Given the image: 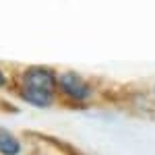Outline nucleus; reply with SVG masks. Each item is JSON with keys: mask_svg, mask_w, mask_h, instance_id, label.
Segmentation results:
<instances>
[{"mask_svg": "<svg viewBox=\"0 0 155 155\" xmlns=\"http://www.w3.org/2000/svg\"><path fill=\"white\" fill-rule=\"evenodd\" d=\"M54 74L46 68H29L23 74V99L33 106H50L54 95Z\"/></svg>", "mask_w": 155, "mask_h": 155, "instance_id": "f257e3e1", "label": "nucleus"}, {"mask_svg": "<svg viewBox=\"0 0 155 155\" xmlns=\"http://www.w3.org/2000/svg\"><path fill=\"white\" fill-rule=\"evenodd\" d=\"M58 85H60V89L68 97H72V99H87L89 97V85L85 83L79 74H74V72L62 74L58 79Z\"/></svg>", "mask_w": 155, "mask_h": 155, "instance_id": "f03ea898", "label": "nucleus"}, {"mask_svg": "<svg viewBox=\"0 0 155 155\" xmlns=\"http://www.w3.org/2000/svg\"><path fill=\"white\" fill-rule=\"evenodd\" d=\"M19 151H21L19 141L12 134H8L6 130H0V153L2 155H17Z\"/></svg>", "mask_w": 155, "mask_h": 155, "instance_id": "7ed1b4c3", "label": "nucleus"}, {"mask_svg": "<svg viewBox=\"0 0 155 155\" xmlns=\"http://www.w3.org/2000/svg\"><path fill=\"white\" fill-rule=\"evenodd\" d=\"M0 85H4V74L0 72Z\"/></svg>", "mask_w": 155, "mask_h": 155, "instance_id": "20e7f679", "label": "nucleus"}]
</instances>
